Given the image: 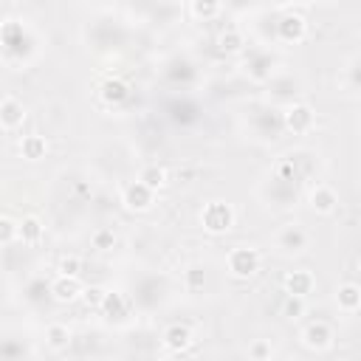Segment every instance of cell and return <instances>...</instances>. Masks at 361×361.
<instances>
[{
  "label": "cell",
  "mask_w": 361,
  "mask_h": 361,
  "mask_svg": "<svg viewBox=\"0 0 361 361\" xmlns=\"http://www.w3.org/2000/svg\"><path fill=\"white\" fill-rule=\"evenodd\" d=\"M200 223L209 234H226L234 226V209L226 200H212L200 212Z\"/></svg>",
  "instance_id": "obj_1"
},
{
  "label": "cell",
  "mask_w": 361,
  "mask_h": 361,
  "mask_svg": "<svg viewBox=\"0 0 361 361\" xmlns=\"http://www.w3.org/2000/svg\"><path fill=\"white\" fill-rule=\"evenodd\" d=\"M228 271L237 276V279H248L259 271V254L257 248H248V245H240L228 254Z\"/></svg>",
  "instance_id": "obj_2"
},
{
  "label": "cell",
  "mask_w": 361,
  "mask_h": 361,
  "mask_svg": "<svg viewBox=\"0 0 361 361\" xmlns=\"http://www.w3.org/2000/svg\"><path fill=\"white\" fill-rule=\"evenodd\" d=\"M152 197H155V189H149L141 178L133 180V183H127V186H124V195H121V200H124V206H127L130 212H144V209H149V206H152Z\"/></svg>",
  "instance_id": "obj_3"
},
{
  "label": "cell",
  "mask_w": 361,
  "mask_h": 361,
  "mask_svg": "<svg viewBox=\"0 0 361 361\" xmlns=\"http://www.w3.org/2000/svg\"><path fill=\"white\" fill-rule=\"evenodd\" d=\"M48 290H51V296L56 299V302H76V299H82V282H79V276H68V274H59L51 285H48Z\"/></svg>",
  "instance_id": "obj_4"
},
{
  "label": "cell",
  "mask_w": 361,
  "mask_h": 361,
  "mask_svg": "<svg viewBox=\"0 0 361 361\" xmlns=\"http://www.w3.org/2000/svg\"><path fill=\"white\" fill-rule=\"evenodd\" d=\"M282 127L290 133H307L313 127V110L307 104H290L282 113Z\"/></svg>",
  "instance_id": "obj_5"
},
{
  "label": "cell",
  "mask_w": 361,
  "mask_h": 361,
  "mask_svg": "<svg viewBox=\"0 0 361 361\" xmlns=\"http://www.w3.org/2000/svg\"><path fill=\"white\" fill-rule=\"evenodd\" d=\"M276 34H279L282 42H299L307 34V23H305L302 14H285L276 23Z\"/></svg>",
  "instance_id": "obj_6"
},
{
  "label": "cell",
  "mask_w": 361,
  "mask_h": 361,
  "mask_svg": "<svg viewBox=\"0 0 361 361\" xmlns=\"http://www.w3.org/2000/svg\"><path fill=\"white\" fill-rule=\"evenodd\" d=\"M195 338H192V330L186 327V324H169L166 330H164V347L169 350V353H186L189 350V344H192Z\"/></svg>",
  "instance_id": "obj_7"
},
{
  "label": "cell",
  "mask_w": 361,
  "mask_h": 361,
  "mask_svg": "<svg viewBox=\"0 0 361 361\" xmlns=\"http://www.w3.org/2000/svg\"><path fill=\"white\" fill-rule=\"evenodd\" d=\"M276 245H279L282 251H302V248L307 245V231H305L302 226H296V223H288V226H282V231L276 234Z\"/></svg>",
  "instance_id": "obj_8"
},
{
  "label": "cell",
  "mask_w": 361,
  "mask_h": 361,
  "mask_svg": "<svg viewBox=\"0 0 361 361\" xmlns=\"http://www.w3.org/2000/svg\"><path fill=\"white\" fill-rule=\"evenodd\" d=\"M302 338H305V344L310 350H324V347L333 344V327L327 322H310L305 327V336Z\"/></svg>",
  "instance_id": "obj_9"
},
{
  "label": "cell",
  "mask_w": 361,
  "mask_h": 361,
  "mask_svg": "<svg viewBox=\"0 0 361 361\" xmlns=\"http://www.w3.org/2000/svg\"><path fill=\"white\" fill-rule=\"evenodd\" d=\"M99 96H102L104 104H113V107H116V104L127 102V96H130V85H127L124 79H118V76H110V79L102 82Z\"/></svg>",
  "instance_id": "obj_10"
},
{
  "label": "cell",
  "mask_w": 361,
  "mask_h": 361,
  "mask_svg": "<svg viewBox=\"0 0 361 361\" xmlns=\"http://www.w3.org/2000/svg\"><path fill=\"white\" fill-rule=\"evenodd\" d=\"M313 285H316V279H313V274L310 271H290L288 276H285V293H293V296H307L310 290H313Z\"/></svg>",
  "instance_id": "obj_11"
},
{
  "label": "cell",
  "mask_w": 361,
  "mask_h": 361,
  "mask_svg": "<svg viewBox=\"0 0 361 361\" xmlns=\"http://www.w3.org/2000/svg\"><path fill=\"white\" fill-rule=\"evenodd\" d=\"M99 310H102L104 316H110V319H124V316L130 313V299H127L121 290H107Z\"/></svg>",
  "instance_id": "obj_12"
},
{
  "label": "cell",
  "mask_w": 361,
  "mask_h": 361,
  "mask_svg": "<svg viewBox=\"0 0 361 361\" xmlns=\"http://www.w3.org/2000/svg\"><path fill=\"white\" fill-rule=\"evenodd\" d=\"M23 118H25L23 104H20L14 96H6V99L0 102V121H3V127H6V130H14L17 124H23Z\"/></svg>",
  "instance_id": "obj_13"
},
{
  "label": "cell",
  "mask_w": 361,
  "mask_h": 361,
  "mask_svg": "<svg viewBox=\"0 0 361 361\" xmlns=\"http://www.w3.org/2000/svg\"><path fill=\"white\" fill-rule=\"evenodd\" d=\"M336 203H338V197H336V192L330 186H316L310 192V209L319 212V214H330L336 209Z\"/></svg>",
  "instance_id": "obj_14"
},
{
  "label": "cell",
  "mask_w": 361,
  "mask_h": 361,
  "mask_svg": "<svg viewBox=\"0 0 361 361\" xmlns=\"http://www.w3.org/2000/svg\"><path fill=\"white\" fill-rule=\"evenodd\" d=\"M336 302H338V307H341L344 313L358 310V307H361V288L353 285V282L338 285V290H336Z\"/></svg>",
  "instance_id": "obj_15"
},
{
  "label": "cell",
  "mask_w": 361,
  "mask_h": 361,
  "mask_svg": "<svg viewBox=\"0 0 361 361\" xmlns=\"http://www.w3.org/2000/svg\"><path fill=\"white\" fill-rule=\"evenodd\" d=\"M45 152H48V141L42 135H25L20 141V155L28 161H39V158H45Z\"/></svg>",
  "instance_id": "obj_16"
},
{
  "label": "cell",
  "mask_w": 361,
  "mask_h": 361,
  "mask_svg": "<svg viewBox=\"0 0 361 361\" xmlns=\"http://www.w3.org/2000/svg\"><path fill=\"white\" fill-rule=\"evenodd\" d=\"M42 220L37 217V214H25L23 220H20V240L23 243H28V245H34V243H39L42 240Z\"/></svg>",
  "instance_id": "obj_17"
},
{
  "label": "cell",
  "mask_w": 361,
  "mask_h": 361,
  "mask_svg": "<svg viewBox=\"0 0 361 361\" xmlns=\"http://www.w3.org/2000/svg\"><path fill=\"white\" fill-rule=\"evenodd\" d=\"M68 341H71V330H68L65 324H48V330H45V344H48L51 350H62V347H68Z\"/></svg>",
  "instance_id": "obj_18"
},
{
  "label": "cell",
  "mask_w": 361,
  "mask_h": 361,
  "mask_svg": "<svg viewBox=\"0 0 361 361\" xmlns=\"http://www.w3.org/2000/svg\"><path fill=\"white\" fill-rule=\"evenodd\" d=\"M223 8V0H192V14L197 20H214Z\"/></svg>",
  "instance_id": "obj_19"
},
{
  "label": "cell",
  "mask_w": 361,
  "mask_h": 361,
  "mask_svg": "<svg viewBox=\"0 0 361 361\" xmlns=\"http://www.w3.org/2000/svg\"><path fill=\"white\" fill-rule=\"evenodd\" d=\"M217 45H220V51H226V54H237V51H243V34L237 31V28H226L220 37H217Z\"/></svg>",
  "instance_id": "obj_20"
},
{
  "label": "cell",
  "mask_w": 361,
  "mask_h": 361,
  "mask_svg": "<svg viewBox=\"0 0 361 361\" xmlns=\"http://www.w3.org/2000/svg\"><path fill=\"white\" fill-rule=\"evenodd\" d=\"M183 285H186V290H203V285H206V268L203 265H189L186 271H183Z\"/></svg>",
  "instance_id": "obj_21"
},
{
  "label": "cell",
  "mask_w": 361,
  "mask_h": 361,
  "mask_svg": "<svg viewBox=\"0 0 361 361\" xmlns=\"http://www.w3.org/2000/svg\"><path fill=\"white\" fill-rule=\"evenodd\" d=\"M138 178H141V180H144V183H147L149 189H155V192H158V189H161V186L166 183V172H164V166H155V164L144 166Z\"/></svg>",
  "instance_id": "obj_22"
},
{
  "label": "cell",
  "mask_w": 361,
  "mask_h": 361,
  "mask_svg": "<svg viewBox=\"0 0 361 361\" xmlns=\"http://www.w3.org/2000/svg\"><path fill=\"white\" fill-rule=\"evenodd\" d=\"M90 243H93L96 251H110L116 245V231L113 228H96L90 234Z\"/></svg>",
  "instance_id": "obj_23"
},
{
  "label": "cell",
  "mask_w": 361,
  "mask_h": 361,
  "mask_svg": "<svg viewBox=\"0 0 361 361\" xmlns=\"http://www.w3.org/2000/svg\"><path fill=\"white\" fill-rule=\"evenodd\" d=\"M14 237H20V220H11L8 214L0 220V243L3 245H11Z\"/></svg>",
  "instance_id": "obj_24"
},
{
  "label": "cell",
  "mask_w": 361,
  "mask_h": 361,
  "mask_svg": "<svg viewBox=\"0 0 361 361\" xmlns=\"http://www.w3.org/2000/svg\"><path fill=\"white\" fill-rule=\"evenodd\" d=\"M282 313H285L288 319H299V316L305 313V296L288 293V299H285V305H282Z\"/></svg>",
  "instance_id": "obj_25"
},
{
  "label": "cell",
  "mask_w": 361,
  "mask_h": 361,
  "mask_svg": "<svg viewBox=\"0 0 361 361\" xmlns=\"http://www.w3.org/2000/svg\"><path fill=\"white\" fill-rule=\"evenodd\" d=\"M104 288H99V285H90V288H85L82 290V302L87 305V307H102V302H104Z\"/></svg>",
  "instance_id": "obj_26"
},
{
  "label": "cell",
  "mask_w": 361,
  "mask_h": 361,
  "mask_svg": "<svg viewBox=\"0 0 361 361\" xmlns=\"http://www.w3.org/2000/svg\"><path fill=\"white\" fill-rule=\"evenodd\" d=\"M274 175H276V180H293V178H296V166H293V158H285V161H279V164H276V169H274Z\"/></svg>",
  "instance_id": "obj_27"
},
{
  "label": "cell",
  "mask_w": 361,
  "mask_h": 361,
  "mask_svg": "<svg viewBox=\"0 0 361 361\" xmlns=\"http://www.w3.org/2000/svg\"><path fill=\"white\" fill-rule=\"evenodd\" d=\"M79 271H82V259L79 257H62L59 259V274H68V276H79Z\"/></svg>",
  "instance_id": "obj_28"
},
{
  "label": "cell",
  "mask_w": 361,
  "mask_h": 361,
  "mask_svg": "<svg viewBox=\"0 0 361 361\" xmlns=\"http://www.w3.org/2000/svg\"><path fill=\"white\" fill-rule=\"evenodd\" d=\"M271 353H274V350H271V344H268V341H262V338H259V341H254V344L248 347V355H251V358H271Z\"/></svg>",
  "instance_id": "obj_29"
},
{
  "label": "cell",
  "mask_w": 361,
  "mask_h": 361,
  "mask_svg": "<svg viewBox=\"0 0 361 361\" xmlns=\"http://www.w3.org/2000/svg\"><path fill=\"white\" fill-rule=\"evenodd\" d=\"M234 3H237V6H245V3H251V0H234Z\"/></svg>",
  "instance_id": "obj_30"
},
{
  "label": "cell",
  "mask_w": 361,
  "mask_h": 361,
  "mask_svg": "<svg viewBox=\"0 0 361 361\" xmlns=\"http://www.w3.org/2000/svg\"><path fill=\"white\" fill-rule=\"evenodd\" d=\"M358 268H361V259H358Z\"/></svg>",
  "instance_id": "obj_31"
}]
</instances>
